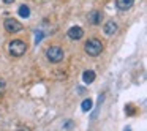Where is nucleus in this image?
I'll use <instances>...</instances> for the list:
<instances>
[{"label":"nucleus","instance_id":"f257e3e1","mask_svg":"<svg viewBox=\"0 0 147 131\" xmlns=\"http://www.w3.org/2000/svg\"><path fill=\"white\" fill-rule=\"evenodd\" d=\"M84 51L90 55V57H96V55L101 54L103 51V43L98 38H90L89 41L84 44Z\"/></svg>","mask_w":147,"mask_h":131},{"label":"nucleus","instance_id":"f03ea898","mask_svg":"<svg viewBox=\"0 0 147 131\" xmlns=\"http://www.w3.org/2000/svg\"><path fill=\"white\" fill-rule=\"evenodd\" d=\"M27 51V44L21 40H14L8 44V52H10L13 57H22Z\"/></svg>","mask_w":147,"mask_h":131},{"label":"nucleus","instance_id":"7ed1b4c3","mask_svg":"<svg viewBox=\"0 0 147 131\" xmlns=\"http://www.w3.org/2000/svg\"><path fill=\"white\" fill-rule=\"evenodd\" d=\"M46 57H48V60L51 62V63H59V62L63 60L65 54L59 46H51V48H48V51H46Z\"/></svg>","mask_w":147,"mask_h":131},{"label":"nucleus","instance_id":"20e7f679","mask_svg":"<svg viewBox=\"0 0 147 131\" xmlns=\"http://www.w3.org/2000/svg\"><path fill=\"white\" fill-rule=\"evenodd\" d=\"M3 27H5V30H7L8 33H19L21 30L24 29L22 24H21L19 21L13 19V17H7L5 22H3Z\"/></svg>","mask_w":147,"mask_h":131},{"label":"nucleus","instance_id":"39448f33","mask_svg":"<svg viewBox=\"0 0 147 131\" xmlns=\"http://www.w3.org/2000/svg\"><path fill=\"white\" fill-rule=\"evenodd\" d=\"M101 17H103L101 11L93 10V11H90V13H89L87 19H89V22L92 24V26H98V24H101Z\"/></svg>","mask_w":147,"mask_h":131},{"label":"nucleus","instance_id":"423d86ee","mask_svg":"<svg viewBox=\"0 0 147 131\" xmlns=\"http://www.w3.org/2000/svg\"><path fill=\"white\" fill-rule=\"evenodd\" d=\"M68 38L70 40H81L84 36V30H82V27H71L70 30H68Z\"/></svg>","mask_w":147,"mask_h":131},{"label":"nucleus","instance_id":"0eeeda50","mask_svg":"<svg viewBox=\"0 0 147 131\" xmlns=\"http://www.w3.org/2000/svg\"><path fill=\"white\" fill-rule=\"evenodd\" d=\"M115 5L120 11H127L134 5V0H115Z\"/></svg>","mask_w":147,"mask_h":131},{"label":"nucleus","instance_id":"6e6552de","mask_svg":"<svg viewBox=\"0 0 147 131\" xmlns=\"http://www.w3.org/2000/svg\"><path fill=\"white\" fill-rule=\"evenodd\" d=\"M95 77H96V74H95V71H92V70H86L82 73V82L84 84H92L93 81H95Z\"/></svg>","mask_w":147,"mask_h":131},{"label":"nucleus","instance_id":"1a4fd4ad","mask_svg":"<svg viewBox=\"0 0 147 131\" xmlns=\"http://www.w3.org/2000/svg\"><path fill=\"white\" fill-rule=\"evenodd\" d=\"M103 30H105L106 35H114L115 32H117V24L114 22V21H108V22L105 24V27H103Z\"/></svg>","mask_w":147,"mask_h":131},{"label":"nucleus","instance_id":"9d476101","mask_svg":"<svg viewBox=\"0 0 147 131\" xmlns=\"http://www.w3.org/2000/svg\"><path fill=\"white\" fill-rule=\"evenodd\" d=\"M18 13H19L21 17H24V19H26V17L30 16V8L27 7V5H21L19 10H18Z\"/></svg>","mask_w":147,"mask_h":131},{"label":"nucleus","instance_id":"9b49d317","mask_svg":"<svg viewBox=\"0 0 147 131\" xmlns=\"http://www.w3.org/2000/svg\"><path fill=\"white\" fill-rule=\"evenodd\" d=\"M92 106H93L92 99H90V98H86V99L82 101V104H81V107H82V111H84V112H89L90 109H92Z\"/></svg>","mask_w":147,"mask_h":131},{"label":"nucleus","instance_id":"f8f14e48","mask_svg":"<svg viewBox=\"0 0 147 131\" xmlns=\"http://www.w3.org/2000/svg\"><path fill=\"white\" fill-rule=\"evenodd\" d=\"M3 92H5V81L0 79V96L3 95Z\"/></svg>","mask_w":147,"mask_h":131},{"label":"nucleus","instance_id":"ddd939ff","mask_svg":"<svg viewBox=\"0 0 147 131\" xmlns=\"http://www.w3.org/2000/svg\"><path fill=\"white\" fill-rule=\"evenodd\" d=\"M125 112H127V114H130V115H133V114H134L133 106H131V104H128V106H127V109H125Z\"/></svg>","mask_w":147,"mask_h":131},{"label":"nucleus","instance_id":"4468645a","mask_svg":"<svg viewBox=\"0 0 147 131\" xmlns=\"http://www.w3.org/2000/svg\"><path fill=\"white\" fill-rule=\"evenodd\" d=\"M14 0H3V3H7V5H10V3H13Z\"/></svg>","mask_w":147,"mask_h":131}]
</instances>
